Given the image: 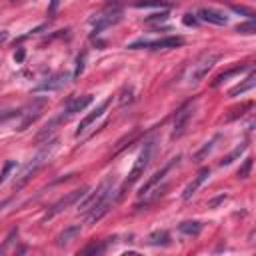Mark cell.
<instances>
[{"label":"cell","mask_w":256,"mask_h":256,"mask_svg":"<svg viewBox=\"0 0 256 256\" xmlns=\"http://www.w3.org/2000/svg\"><path fill=\"white\" fill-rule=\"evenodd\" d=\"M112 188H114V180L108 176V178H104L96 186V190L92 194H84V200H82V204H78V210L88 216V222L90 224L98 222L110 210Z\"/></svg>","instance_id":"obj_1"},{"label":"cell","mask_w":256,"mask_h":256,"mask_svg":"<svg viewBox=\"0 0 256 256\" xmlns=\"http://www.w3.org/2000/svg\"><path fill=\"white\" fill-rule=\"evenodd\" d=\"M152 150H154V142H146V144H144V148L140 150L138 158L134 160V166H132V170L128 172V176H126L124 184L120 186V190H118V196H116V198H120V196L126 192V188H128V186H132V184H134V182L144 174V170L148 168V164H150V160H152Z\"/></svg>","instance_id":"obj_2"},{"label":"cell","mask_w":256,"mask_h":256,"mask_svg":"<svg viewBox=\"0 0 256 256\" xmlns=\"http://www.w3.org/2000/svg\"><path fill=\"white\" fill-rule=\"evenodd\" d=\"M220 58H222L220 52H214V50L204 52V54L192 64V68H190V72H188V82H190V84H198V82L212 70V66H214Z\"/></svg>","instance_id":"obj_3"},{"label":"cell","mask_w":256,"mask_h":256,"mask_svg":"<svg viewBox=\"0 0 256 256\" xmlns=\"http://www.w3.org/2000/svg\"><path fill=\"white\" fill-rule=\"evenodd\" d=\"M184 44V38L182 36H164L160 40H134L132 44H128L130 50H136V48H152V50H160V48H178Z\"/></svg>","instance_id":"obj_4"},{"label":"cell","mask_w":256,"mask_h":256,"mask_svg":"<svg viewBox=\"0 0 256 256\" xmlns=\"http://www.w3.org/2000/svg\"><path fill=\"white\" fill-rule=\"evenodd\" d=\"M88 192V188L84 186V188H78V190H72V192H68L64 198H60L56 204H52V208L46 212V216L44 218H52V216H56L58 212H62V210H66L68 206H72V204H76L78 200H82L84 198V194Z\"/></svg>","instance_id":"obj_5"},{"label":"cell","mask_w":256,"mask_h":256,"mask_svg":"<svg viewBox=\"0 0 256 256\" xmlns=\"http://www.w3.org/2000/svg\"><path fill=\"white\" fill-rule=\"evenodd\" d=\"M120 18H122V10H120V8L106 10V12L98 14V16L92 20V32H94V34H100L102 30H106V28H110L112 24L120 22Z\"/></svg>","instance_id":"obj_6"},{"label":"cell","mask_w":256,"mask_h":256,"mask_svg":"<svg viewBox=\"0 0 256 256\" xmlns=\"http://www.w3.org/2000/svg\"><path fill=\"white\" fill-rule=\"evenodd\" d=\"M190 118H192V102H186L184 106L178 108V112L174 116V128H172L170 138H180L186 132V128H188Z\"/></svg>","instance_id":"obj_7"},{"label":"cell","mask_w":256,"mask_h":256,"mask_svg":"<svg viewBox=\"0 0 256 256\" xmlns=\"http://www.w3.org/2000/svg\"><path fill=\"white\" fill-rule=\"evenodd\" d=\"M92 100H94V96H92V94H84V96H70V100H68L66 108L60 112V118H62V120H66V118L74 116L76 112H82L88 104H92Z\"/></svg>","instance_id":"obj_8"},{"label":"cell","mask_w":256,"mask_h":256,"mask_svg":"<svg viewBox=\"0 0 256 256\" xmlns=\"http://www.w3.org/2000/svg\"><path fill=\"white\" fill-rule=\"evenodd\" d=\"M44 156H46V150H42V152H40L32 162H28V164L22 168V172L18 174V180H16V182H14V186H12V190H14V192L26 186V182L32 178V174H34V172L38 170V166L42 164V158H44Z\"/></svg>","instance_id":"obj_9"},{"label":"cell","mask_w":256,"mask_h":256,"mask_svg":"<svg viewBox=\"0 0 256 256\" xmlns=\"http://www.w3.org/2000/svg\"><path fill=\"white\" fill-rule=\"evenodd\" d=\"M110 102H112V98H106V100H104V102H100V104H98V106H96V108H94L90 114H86V116L80 120L78 128H76V136L84 134V132H86V128H88L92 122H96V120H98V118H100V116L106 112V108L110 106Z\"/></svg>","instance_id":"obj_10"},{"label":"cell","mask_w":256,"mask_h":256,"mask_svg":"<svg viewBox=\"0 0 256 256\" xmlns=\"http://www.w3.org/2000/svg\"><path fill=\"white\" fill-rule=\"evenodd\" d=\"M176 160H178V158H172V160H170L166 166H162L158 172H154V174H152V176H150V178H148V180H146V182L140 186V190H138V196L142 198V196H144V194H148V192H150V190H152V188H154L158 182H162V180H164V176L168 174V170H170V168L176 164Z\"/></svg>","instance_id":"obj_11"},{"label":"cell","mask_w":256,"mask_h":256,"mask_svg":"<svg viewBox=\"0 0 256 256\" xmlns=\"http://www.w3.org/2000/svg\"><path fill=\"white\" fill-rule=\"evenodd\" d=\"M68 80H70V74H66V72H62V74H54V76L42 80L40 84H36V86H34V92H46V90L50 92V90H58V88H62Z\"/></svg>","instance_id":"obj_12"},{"label":"cell","mask_w":256,"mask_h":256,"mask_svg":"<svg viewBox=\"0 0 256 256\" xmlns=\"http://www.w3.org/2000/svg\"><path fill=\"white\" fill-rule=\"evenodd\" d=\"M198 18L204 20V22H210V24H216V26H224L228 22V16L216 8H202L198 10Z\"/></svg>","instance_id":"obj_13"},{"label":"cell","mask_w":256,"mask_h":256,"mask_svg":"<svg viewBox=\"0 0 256 256\" xmlns=\"http://www.w3.org/2000/svg\"><path fill=\"white\" fill-rule=\"evenodd\" d=\"M208 176H210V168H206V166H204V168H202V170L196 174V178H194V180H192V182H190V184L184 188L182 198H184V200H188V198H190V196H192V194H194V192H196V190H198V188H200V186L206 182V178H208Z\"/></svg>","instance_id":"obj_14"},{"label":"cell","mask_w":256,"mask_h":256,"mask_svg":"<svg viewBox=\"0 0 256 256\" xmlns=\"http://www.w3.org/2000/svg\"><path fill=\"white\" fill-rule=\"evenodd\" d=\"M80 230H82V226L80 224H70V226H66L58 236H56V246H68L78 234H80Z\"/></svg>","instance_id":"obj_15"},{"label":"cell","mask_w":256,"mask_h":256,"mask_svg":"<svg viewBox=\"0 0 256 256\" xmlns=\"http://www.w3.org/2000/svg\"><path fill=\"white\" fill-rule=\"evenodd\" d=\"M250 66L248 64H236V66H232V68H228V70H224V72H220L216 78H214V82H212V86L216 88V86H220L224 80H228V78H232V76H236V74H240V72H244V70H248Z\"/></svg>","instance_id":"obj_16"},{"label":"cell","mask_w":256,"mask_h":256,"mask_svg":"<svg viewBox=\"0 0 256 256\" xmlns=\"http://www.w3.org/2000/svg\"><path fill=\"white\" fill-rule=\"evenodd\" d=\"M254 84H256V74H254V70H250V74H248V78L242 82V84H238V86H234L230 92H228V96H238V94H244V92H248V90H252L254 88Z\"/></svg>","instance_id":"obj_17"},{"label":"cell","mask_w":256,"mask_h":256,"mask_svg":"<svg viewBox=\"0 0 256 256\" xmlns=\"http://www.w3.org/2000/svg\"><path fill=\"white\" fill-rule=\"evenodd\" d=\"M178 230L186 236H198L200 230H202V222L198 220H186V222H180L178 224Z\"/></svg>","instance_id":"obj_18"},{"label":"cell","mask_w":256,"mask_h":256,"mask_svg":"<svg viewBox=\"0 0 256 256\" xmlns=\"http://www.w3.org/2000/svg\"><path fill=\"white\" fill-rule=\"evenodd\" d=\"M170 242V234L166 230H158V232H152L148 236V244L150 246H166Z\"/></svg>","instance_id":"obj_19"},{"label":"cell","mask_w":256,"mask_h":256,"mask_svg":"<svg viewBox=\"0 0 256 256\" xmlns=\"http://www.w3.org/2000/svg\"><path fill=\"white\" fill-rule=\"evenodd\" d=\"M134 8H170V2L166 0H136Z\"/></svg>","instance_id":"obj_20"},{"label":"cell","mask_w":256,"mask_h":256,"mask_svg":"<svg viewBox=\"0 0 256 256\" xmlns=\"http://www.w3.org/2000/svg\"><path fill=\"white\" fill-rule=\"evenodd\" d=\"M246 148H248V144H246V142H244V144H240V146H236V148H234L230 154H226V156L220 160V166H228V164H232L236 158H240V154H242Z\"/></svg>","instance_id":"obj_21"},{"label":"cell","mask_w":256,"mask_h":256,"mask_svg":"<svg viewBox=\"0 0 256 256\" xmlns=\"http://www.w3.org/2000/svg\"><path fill=\"white\" fill-rule=\"evenodd\" d=\"M106 250V242H102V240H92L88 246H84L82 250H80V254H102Z\"/></svg>","instance_id":"obj_22"},{"label":"cell","mask_w":256,"mask_h":256,"mask_svg":"<svg viewBox=\"0 0 256 256\" xmlns=\"http://www.w3.org/2000/svg\"><path fill=\"white\" fill-rule=\"evenodd\" d=\"M216 140H218V136H214V138H212L210 142H206V144H204L200 150H196V152H194V156H192V160H194V162H200V160H204V156H206V154L212 150V146H214V142H216Z\"/></svg>","instance_id":"obj_23"},{"label":"cell","mask_w":256,"mask_h":256,"mask_svg":"<svg viewBox=\"0 0 256 256\" xmlns=\"http://www.w3.org/2000/svg\"><path fill=\"white\" fill-rule=\"evenodd\" d=\"M16 168H18V162H16V160H6L4 166H2V172H0V184L6 182V178L10 176V172L16 170Z\"/></svg>","instance_id":"obj_24"},{"label":"cell","mask_w":256,"mask_h":256,"mask_svg":"<svg viewBox=\"0 0 256 256\" xmlns=\"http://www.w3.org/2000/svg\"><path fill=\"white\" fill-rule=\"evenodd\" d=\"M236 32H238V34H254V32H256V22H254V20L242 22V24L236 26Z\"/></svg>","instance_id":"obj_25"},{"label":"cell","mask_w":256,"mask_h":256,"mask_svg":"<svg viewBox=\"0 0 256 256\" xmlns=\"http://www.w3.org/2000/svg\"><path fill=\"white\" fill-rule=\"evenodd\" d=\"M252 164H254V160H252V158L248 156V158L244 160V164H242V166L238 168L236 176H238V178H248V176H250V170H252Z\"/></svg>","instance_id":"obj_26"},{"label":"cell","mask_w":256,"mask_h":256,"mask_svg":"<svg viewBox=\"0 0 256 256\" xmlns=\"http://www.w3.org/2000/svg\"><path fill=\"white\" fill-rule=\"evenodd\" d=\"M230 8H232V12H236V14H242V16H246L248 20H254V12H252L250 8H246V6H240V4H232Z\"/></svg>","instance_id":"obj_27"},{"label":"cell","mask_w":256,"mask_h":256,"mask_svg":"<svg viewBox=\"0 0 256 256\" xmlns=\"http://www.w3.org/2000/svg\"><path fill=\"white\" fill-rule=\"evenodd\" d=\"M166 20H168V10L166 8L162 12H154L146 18V22H166Z\"/></svg>","instance_id":"obj_28"},{"label":"cell","mask_w":256,"mask_h":256,"mask_svg":"<svg viewBox=\"0 0 256 256\" xmlns=\"http://www.w3.org/2000/svg\"><path fill=\"white\" fill-rule=\"evenodd\" d=\"M84 60H86V52H82V54H78L76 56V70H74V78H78L80 74H82V70H84Z\"/></svg>","instance_id":"obj_29"},{"label":"cell","mask_w":256,"mask_h":256,"mask_svg":"<svg viewBox=\"0 0 256 256\" xmlns=\"http://www.w3.org/2000/svg\"><path fill=\"white\" fill-rule=\"evenodd\" d=\"M14 116H20V112H18V110H6V112H0V126H2L4 122H8L10 118H14Z\"/></svg>","instance_id":"obj_30"},{"label":"cell","mask_w":256,"mask_h":256,"mask_svg":"<svg viewBox=\"0 0 256 256\" xmlns=\"http://www.w3.org/2000/svg\"><path fill=\"white\" fill-rule=\"evenodd\" d=\"M182 22L186 24V26H198V18H196V14H184V18H182Z\"/></svg>","instance_id":"obj_31"},{"label":"cell","mask_w":256,"mask_h":256,"mask_svg":"<svg viewBox=\"0 0 256 256\" xmlns=\"http://www.w3.org/2000/svg\"><path fill=\"white\" fill-rule=\"evenodd\" d=\"M24 56H26L24 48H18V50L14 52V60H16V62H22V60H24Z\"/></svg>","instance_id":"obj_32"},{"label":"cell","mask_w":256,"mask_h":256,"mask_svg":"<svg viewBox=\"0 0 256 256\" xmlns=\"http://www.w3.org/2000/svg\"><path fill=\"white\" fill-rule=\"evenodd\" d=\"M58 4H60V0H50V6H48V16H52V14L56 12Z\"/></svg>","instance_id":"obj_33"},{"label":"cell","mask_w":256,"mask_h":256,"mask_svg":"<svg viewBox=\"0 0 256 256\" xmlns=\"http://www.w3.org/2000/svg\"><path fill=\"white\" fill-rule=\"evenodd\" d=\"M224 198H226V196H224V194H220V196H216V198H212V200H210V202H208V208H214V206H216V204H218V202H222V200H224Z\"/></svg>","instance_id":"obj_34"}]
</instances>
